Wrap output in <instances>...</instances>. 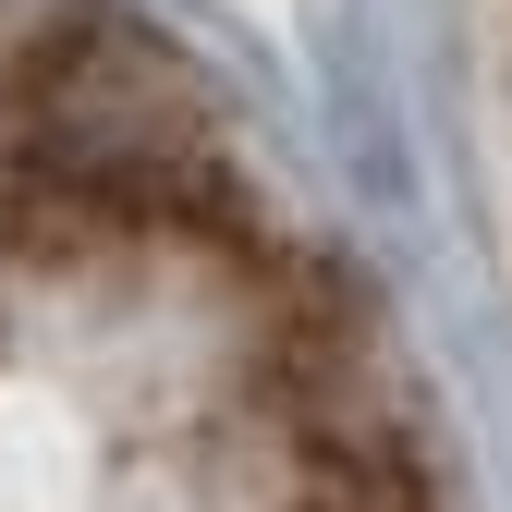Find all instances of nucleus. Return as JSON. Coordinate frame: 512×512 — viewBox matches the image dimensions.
<instances>
[{
  "label": "nucleus",
  "instance_id": "f257e3e1",
  "mask_svg": "<svg viewBox=\"0 0 512 512\" xmlns=\"http://www.w3.org/2000/svg\"><path fill=\"white\" fill-rule=\"evenodd\" d=\"M0 512H464L317 208L110 25L0 13Z\"/></svg>",
  "mask_w": 512,
  "mask_h": 512
},
{
  "label": "nucleus",
  "instance_id": "f03ea898",
  "mask_svg": "<svg viewBox=\"0 0 512 512\" xmlns=\"http://www.w3.org/2000/svg\"><path fill=\"white\" fill-rule=\"evenodd\" d=\"M464 86H476V171H488L500 269H512V0H464Z\"/></svg>",
  "mask_w": 512,
  "mask_h": 512
}]
</instances>
